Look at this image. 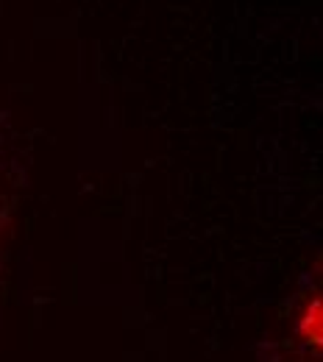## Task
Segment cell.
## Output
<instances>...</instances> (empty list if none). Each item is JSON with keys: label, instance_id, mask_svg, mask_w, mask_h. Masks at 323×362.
<instances>
[{"label": "cell", "instance_id": "1", "mask_svg": "<svg viewBox=\"0 0 323 362\" xmlns=\"http://www.w3.org/2000/svg\"><path fill=\"white\" fill-rule=\"evenodd\" d=\"M323 310H321V301L310 304L307 315L301 320V334L310 340V343H321V334H323Z\"/></svg>", "mask_w": 323, "mask_h": 362}]
</instances>
